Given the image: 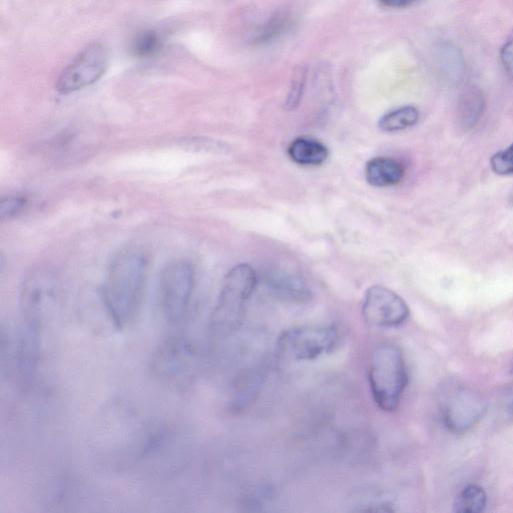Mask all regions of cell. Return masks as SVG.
<instances>
[{
    "label": "cell",
    "instance_id": "cell-1",
    "mask_svg": "<svg viewBox=\"0 0 513 513\" xmlns=\"http://www.w3.org/2000/svg\"><path fill=\"white\" fill-rule=\"evenodd\" d=\"M148 274V258L140 250H128L111 264L103 287L108 315L118 329L133 324L140 312Z\"/></svg>",
    "mask_w": 513,
    "mask_h": 513
},
{
    "label": "cell",
    "instance_id": "cell-2",
    "mask_svg": "<svg viewBox=\"0 0 513 513\" xmlns=\"http://www.w3.org/2000/svg\"><path fill=\"white\" fill-rule=\"evenodd\" d=\"M256 285V273L248 264H240L228 273L210 320L215 335L227 337L240 328Z\"/></svg>",
    "mask_w": 513,
    "mask_h": 513
},
{
    "label": "cell",
    "instance_id": "cell-3",
    "mask_svg": "<svg viewBox=\"0 0 513 513\" xmlns=\"http://www.w3.org/2000/svg\"><path fill=\"white\" fill-rule=\"evenodd\" d=\"M369 383L373 399L379 409L393 412L399 407L408 383L406 364L399 347L383 344L373 351Z\"/></svg>",
    "mask_w": 513,
    "mask_h": 513
},
{
    "label": "cell",
    "instance_id": "cell-4",
    "mask_svg": "<svg viewBox=\"0 0 513 513\" xmlns=\"http://www.w3.org/2000/svg\"><path fill=\"white\" fill-rule=\"evenodd\" d=\"M195 268L186 260L168 264L158 284V306L163 319L170 325L179 324L186 316L195 288Z\"/></svg>",
    "mask_w": 513,
    "mask_h": 513
},
{
    "label": "cell",
    "instance_id": "cell-5",
    "mask_svg": "<svg viewBox=\"0 0 513 513\" xmlns=\"http://www.w3.org/2000/svg\"><path fill=\"white\" fill-rule=\"evenodd\" d=\"M60 297V283L50 271L39 270L32 273L21 290L22 324L43 332L53 315Z\"/></svg>",
    "mask_w": 513,
    "mask_h": 513
},
{
    "label": "cell",
    "instance_id": "cell-6",
    "mask_svg": "<svg viewBox=\"0 0 513 513\" xmlns=\"http://www.w3.org/2000/svg\"><path fill=\"white\" fill-rule=\"evenodd\" d=\"M197 364L198 352L195 345L182 336L164 340L152 357V369L156 377L176 387L189 384Z\"/></svg>",
    "mask_w": 513,
    "mask_h": 513
},
{
    "label": "cell",
    "instance_id": "cell-7",
    "mask_svg": "<svg viewBox=\"0 0 513 513\" xmlns=\"http://www.w3.org/2000/svg\"><path fill=\"white\" fill-rule=\"evenodd\" d=\"M338 338V332L333 326L292 328L279 338L278 350L293 361H312L331 352Z\"/></svg>",
    "mask_w": 513,
    "mask_h": 513
},
{
    "label": "cell",
    "instance_id": "cell-8",
    "mask_svg": "<svg viewBox=\"0 0 513 513\" xmlns=\"http://www.w3.org/2000/svg\"><path fill=\"white\" fill-rule=\"evenodd\" d=\"M108 65V50L101 44H94L64 70L58 80L57 90L68 95L86 89L104 76Z\"/></svg>",
    "mask_w": 513,
    "mask_h": 513
},
{
    "label": "cell",
    "instance_id": "cell-9",
    "mask_svg": "<svg viewBox=\"0 0 513 513\" xmlns=\"http://www.w3.org/2000/svg\"><path fill=\"white\" fill-rule=\"evenodd\" d=\"M486 411L484 397L462 386L450 389L442 402L444 423L454 433H464L471 429L484 417Z\"/></svg>",
    "mask_w": 513,
    "mask_h": 513
},
{
    "label": "cell",
    "instance_id": "cell-10",
    "mask_svg": "<svg viewBox=\"0 0 513 513\" xmlns=\"http://www.w3.org/2000/svg\"><path fill=\"white\" fill-rule=\"evenodd\" d=\"M362 314L365 322L373 327L393 328L407 320L410 310L397 293L376 285L365 293Z\"/></svg>",
    "mask_w": 513,
    "mask_h": 513
},
{
    "label": "cell",
    "instance_id": "cell-11",
    "mask_svg": "<svg viewBox=\"0 0 513 513\" xmlns=\"http://www.w3.org/2000/svg\"><path fill=\"white\" fill-rule=\"evenodd\" d=\"M404 176V166L392 158H374L365 166L366 181L376 188L396 186L402 182Z\"/></svg>",
    "mask_w": 513,
    "mask_h": 513
},
{
    "label": "cell",
    "instance_id": "cell-12",
    "mask_svg": "<svg viewBox=\"0 0 513 513\" xmlns=\"http://www.w3.org/2000/svg\"><path fill=\"white\" fill-rule=\"evenodd\" d=\"M290 159L301 166H320L329 157L327 147L310 138H297L288 148Z\"/></svg>",
    "mask_w": 513,
    "mask_h": 513
},
{
    "label": "cell",
    "instance_id": "cell-13",
    "mask_svg": "<svg viewBox=\"0 0 513 513\" xmlns=\"http://www.w3.org/2000/svg\"><path fill=\"white\" fill-rule=\"evenodd\" d=\"M485 99L480 90L466 89L459 99L458 114L461 125L466 129L473 128L483 115Z\"/></svg>",
    "mask_w": 513,
    "mask_h": 513
},
{
    "label": "cell",
    "instance_id": "cell-14",
    "mask_svg": "<svg viewBox=\"0 0 513 513\" xmlns=\"http://www.w3.org/2000/svg\"><path fill=\"white\" fill-rule=\"evenodd\" d=\"M292 24V16L289 13L278 12L255 31L251 39L252 44L260 46L271 43L288 32Z\"/></svg>",
    "mask_w": 513,
    "mask_h": 513
},
{
    "label": "cell",
    "instance_id": "cell-15",
    "mask_svg": "<svg viewBox=\"0 0 513 513\" xmlns=\"http://www.w3.org/2000/svg\"><path fill=\"white\" fill-rule=\"evenodd\" d=\"M437 61L439 69L450 81H458L465 71V62L462 54L454 45L443 43L437 48Z\"/></svg>",
    "mask_w": 513,
    "mask_h": 513
},
{
    "label": "cell",
    "instance_id": "cell-16",
    "mask_svg": "<svg viewBox=\"0 0 513 513\" xmlns=\"http://www.w3.org/2000/svg\"><path fill=\"white\" fill-rule=\"evenodd\" d=\"M419 118L417 108L405 106L385 114L379 120L378 128L385 133L400 132L415 126Z\"/></svg>",
    "mask_w": 513,
    "mask_h": 513
},
{
    "label": "cell",
    "instance_id": "cell-17",
    "mask_svg": "<svg viewBox=\"0 0 513 513\" xmlns=\"http://www.w3.org/2000/svg\"><path fill=\"white\" fill-rule=\"evenodd\" d=\"M487 504V495L484 489L476 484H469L458 494L453 507L459 513L482 512Z\"/></svg>",
    "mask_w": 513,
    "mask_h": 513
},
{
    "label": "cell",
    "instance_id": "cell-18",
    "mask_svg": "<svg viewBox=\"0 0 513 513\" xmlns=\"http://www.w3.org/2000/svg\"><path fill=\"white\" fill-rule=\"evenodd\" d=\"M163 48L162 37L154 31L139 34L132 42L131 50L135 57L141 59L156 56Z\"/></svg>",
    "mask_w": 513,
    "mask_h": 513
},
{
    "label": "cell",
    "instance_id": "cell-19",
    "mask_svg": "<svg viewBox=\"0 0 513 513\" xmlns=\"http://www.w3.org/2000/svg\"><path fill=\"white\" fill-rule=\"evenodd\" d=\"M307 77L308 69L306 66H298L295 68L292 75L290 91L285 104L287 110H294L299 106L305 91Z\"/></svg>",
    "mask_w": 513,
    "mask_h": 513
},
{
    "label": "cell",
    "instance_id": "cell-20",
    "mask_svg": "<svg viewBox=\"0 0 513 513\" xmlns=\"http://www.w3.org/2000/svg\"><path fill=\"white\" fill-rule=\"evenodd\" d=\"M490 167L498 176L513 175V143L503 151L494 154L490 159Z\"/></svg>",
    "mask_w": 513,
    "mask_h": 513
},
{
    "label": "cell",
    "instance_id": "cell-21",
    "mask_svg": "<svg viewBox=\"0 0 513 513\" xmlns=\"http://www.w3.org/2000/svg\"><path fill=\"white\" fill-rule=\"evenodd\" d=\"M28 201L24 197L10 196L0 202V216L3 220L12 219L20 214L27 206Z\"/></svg>",
    "mask_w": 513,
    "mask_h": 513
},
{
    "label": "cell",
    "instance_id": "cell-22",
    "mask_svg": "<svg viewBox=\"0 0 513 513\" xmlns=\"http://www.w3.org/2000/svg\"><path fill=\"white\" fill-rule=\"evenodd\" d=\"M500 61L506 73L513 77V31L500 50Z\"/></svg>",
    "mask_w": 513,
    "mask_h": 513
},
{
    "label": "cell",
    "instance_id": "cell-23",
    "mask_svg": "<svg viewBox=\"0 0 513 513\" xmlns=\"http://www.w3.org/2000/svg\"><path fill=\"white\" fill-rule=\"evenodd\" d=\"M378 2L386 8L405 9L419 3L420 0H378Z\"/></svg>",
    "mask_w": 513,
    "mask_h": 513
}]
</instances>
